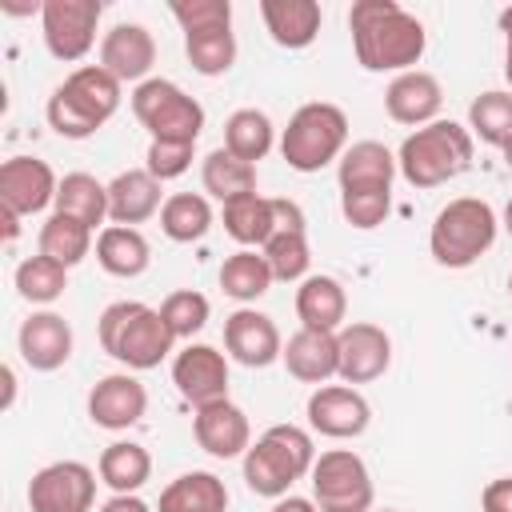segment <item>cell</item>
<instances>
[{"label":"cell","mask_w":512,"mask_h":512,"mask_svg":"<svg viewBox=\"0 0 512 512\" xmlns=\"http://www.w3.org/2000/svg\"><path fill=\"white\" fill-rule=\"evenodd\" d=\"M172 16L180 20L184 32L200 28H232V4L228 0H176Z\"/></svg>","instance_id":"cell-44"},{"label":"cell","mask_w":512,"mask_h":512,"mask_svg":"<svg viewBox=\"0 0 512 512\" xmlns=\"http://www.w3.org/2000/svg\"><path fill=\"white\" fill-rule=\"evenodd\" d=\"M264 260L272 268V280H304L312 252H308V236L304 232H276L264 248Z\"/></svg>","instance_id":"cell-40"},{"label":"cell","mask_w":512,"mask_h":512,"mask_svg":"<svg viewBox=\"0 0 512 512\" xmlns=\"http://www.w3.org/2000/svg\"><path fill=\"white\" fill-rule=\"evenodd\" d=\"M12 400H16V372L4 368V408H12Z\"/></svg>","instance_id":"cell-52"},{"label":"cell","mask_w":512,"mask_h":512,"mask_svg":"<svg viewBox=\"0 0 512 512\" xmlns=\"http://www.w3.org/2000/svg\"><path fill=\"white\" fill-rule=\"evenodd\" d=\"M92 504H96V472L80 460L44 464L28 480L32 512H92Z\"/></svg>","instance_id":"cell-10"},{"label":"cell","mask_w":512,"mask_h":512,"mask_svg":"<svg viewBox=\"0 0 512 512\" xmlns=\"http://www.w3.org/2000/svg\"><path fill=\"white\" fill-rule=\"evenodd\" d=\"M16 220H20V216H16V212H8V208H4V240H8V244H12V240H16V236H20V224H16Z\"/></svg>","instance_id":"cell-51"},{"label":"cell","mask_w":512,"mask_h":512,"mask_svg":"<svg viewBox=\"0 0 512 512\" xmlns=\"http://www.w3.org/2000/svg\"><path fill=\"white\" fill-rule=\"evenodd\" d=\"M336 344H340V380L344 384H372L388 372L392 364V340L380 324H368V320H356V324H344L336 332Z\"/></svg>","instance_id":"cell-12"},{"label":"cell","mask_w":512,"mask_h":512,"mask_svg":"<svg viewBox=\"0 0 512 512\" xmlns=\"http://www.w3.org/2000/svg\"><path fill=\"white\" fill-rule=\"evenodd\" d=\"M200 180H204V192L216 196L220 204L236 200V196H248L256 192V164L232 156L228 148H212L200 164Z\"/></svg>","instance_id":"cell-31"},{"label":"cell","mask_w":512,"mask_h":512,"mask_svg":"<svg viewBox=\"0 0 512 512\" xmlns=\"http://www.w3.org/2000/svg\"><path fill=\"white\" fill-rule=\"evenodd\" d=\"M100 12H104L100 0H44L40 4V28H44L48 52L64 64L84 60L96 44Z\"/></svg>","instance_id":"cell-9"},{"label":"cell","mask_w":512,"mask_h":512,"mask_svg":"<svg viewBox=\"0 0 512 512\" xmlns=\"http://www.w3.org/2000/svg\"><path fill=\"white\" fill-rule=\"evenodd\" d=\"M44 112H48L52 132H56V136H64V140H88V136L100 128V120H92V116H88L80 104H72L60 88L48 96V108H44Z\"/></svg>","instance_id":"cell-42"},{"label":"cell","mask_w":512,"mask_h":512,"mask_svg":"<svg viewBox=\"0 0 512 512\" xmlns=\"http://www.w3.org/2000/svg\"><path fill=\"white\" fill-rule=\"evenodd\" d=\"M68 288V268L48 260V256H28L16 264V292L28 300V304H52L60 300Z\"/></svg>","instance_id":"cell-39"},{"label":"cell","mask_w":512,"mask_h":512,"mask_svg":"<svg viewBox=\"0 0 512 512\" xmlns=\"http://www.w3.org/2000/svg\"><path fill=\"white\" fill-rule=\"evenodd\" d=\"M184 52L200 76H224L236 64V36H232V28L184 32Z\"/></svg>","instance_id":"cell-37"},{"label":"cell","mask_w":512,"mask_h":512,"mask_svg":"<svg viewBox=\"0 0 512 512\" xmlns=\"http://www.w3.org/2000/svg\"><path fill=\"white\" fill-rule=\"evenodd\" d=\"M260 16L280 48H308L320 36L324 20L316 0H260Z\"/></svg>","instance_id":"cell-25"},{"label":"cell","mask_w":512,"mask_h":512,"mask_svg":"<svg viewBox=\"0 0 512 512\" xmlns=\"http://www.w3.org/2000/svg\"><path fill=\"white\" fill-rule=\"evenodd\" d=\"M396 164L412 188H440V184L456 180L460 172H468L472 132L456 120H432V124L416 128L412 136H404Z\"/></svg>","instance_id":"cell-3"},{"label":"cell","mask_w":512,"mask_h":512,"mask_svg":"<svg viewBox=\"0 0 512 512\" xmlns=\"http://www.w3.org/2000/svg\"><path fill=\"white\" fill-rule=\"evenodd\" d=\"M372 420L368 400L352 384H320L308 396V424L328 440H356Z\"/></svg>","instance_id":"cell-13"},{"label":"cell","mask_w":512,"mask_h":512,"mask_svg":"<svg viewBox=\"0 0 512 512\" xmlns=\"http://www.w3.org/2000/svg\"><path fill=\"white\" fill-rule=\"evenodd\" d=\"M160 228L176 244H192L212 228V204L200 192H172L160 208Z\"/></svg>","instance_id":"cell-35"},{"label":"cell","mask_w":512,"mask_h":512,"mask_svg":"<svg viewBox=\"0 0 512 512\" xmlns=\"http://www.w3.org/2000/svg\"><path fill=\"white\" fill-rule=\"evenodd\" d=\"M380 512H396V508H380Z\"/></svg>","instance_id":"cell-56"},{"label":"cell","mask_w":512,"mask_h":512,"mask_svg":"<svg viewBox=\"0 0 512 512\" xmlns=\"http://www.w3.org/2000/svg\"><path fill=\"white\" fill-rule=\"evenodd\" d=\"M396 156L380 140H356L340 156V192H392Z\"/></svg>","instance_id":"cell-23"},{"label":"cell","mask_w":512,"mask_h":512,"mask_svg":"<svg viewBox=\"0 0 512 512\" xmlns=\"http://www.w3.org/2000/svg\"><path fill=\"white\" fill-rule=\"evenodd\" d=\"M88 252H92V228H88V224H80V220H72V216H64V212H52V216L40 224V256H48V260L72 268V264H80Z\"/></svg>","instance_id":"cell-36"},{"label":"cell","mask_w":512,"mask_h":512,"mask_svg":"<svg viewBox=\"0 0 512 512\" xmlns=\"http://www.w3.org/2000/svg\"><path fill=\"white\" fill-rule=\"evenodd\" d=\"M392 192H340V212L352 228H380L388 220Z\"/></svg>","instance_id":"cell-43"},{"label":"cell","mask_w":512,"mask_h":512,"mask_svg":"<svg viewBox=\"0 0 512 512\" xmlns=\"http://www.w3.org/2000/svg\"><path fill=\"white\" fill-rule=\"evenodd\" d=\"M56 188H60V180L36 156H12L0 164V208H8L16 216H32V212H44L48 204H56Z\"/></svg>","instance_id":"cell-14"},{"label":"cell","mask_w":512,"mask_h":512,"mask_svg":"<svg viewBox=\"0 0 512 512\" xmlns=\"http://www.w3.org/2000/svg\"><path fill=\"white\" fill-rule=\"evenodd\" d=\"M148 408V392L132 372H112L104 380H96V388L88 392V416L96 428L108 432H124L132 428Z\"/></svg>","instance_id":"cell-16"},{"label":"cell","mask_w":512,"mask_h":512,"mask_svg":"<svg viewBox=\"0 0 512 512\" xmlns=\"http://www.w3.org/2000/svg\"><path fill=\"white\" fill-rule=\"evenodd\" d=\"M152 64H156V40H152V32L144 24H116V28L104 32V40H100V68H108L120 84L152 80L148 76Z\"/></svg>","instance_id":"cell-18"},{"label":"cell","mask_w":512,"mask_h":512,"mask_svg":"<svg viewBox=\"0 0 512 512\" xmlns=\"http://www.w3.org/2000/svg\"><path fill=\"white\" fill-rule=\"evenodd\" d=\"M224 348L244 368H268L272 360L284 356L280 328L272 324V316H264L256 308H236L224 320Z\"/></svg>","instance_id":"cell-15"},{"label":"cell","mask_w":512,"mask_h":512,"mask_svg":"<svg viewBox=\"0 0 512 512\" xmlns=\"http://www.w3.org/2000/svg\"><path fill=\"white\" fill-rule=\"evenodd\" d=\"M276 208V232H304V212L296 200H272Z\"/></svg>","instance_id":"cell-47"},{"label":"cell","mask_w":512,"mask_h":512,"mask_svg":"<svg viewBox=\"0 0 512 512\" xmlns=\"http://www.w3.org/2000/svg\"><path fill=\"white\" fill-rule=\"evenodd\" d=\"M468 128L492 148L512 144V92H480L468 104Z\"/></svg>","instance_id":"cell-38"},{"label":"cell","mask_w":512,"mask_h":512,"mask_svg":"<svg viewBox=\"0 0 512 512\" xmlns=\"http://www.w3.org/2000/svg\"><path fill=\"white\" fill-rule=\"evenodd\" d=\"M504 228H508V236H512V200L504 204Z\"/></svg>","instance_id":"cell-53"},{"label":"cell","mask_w":512,"mask_h":512,"mask_svg":"<svg viewBox=\"0 0 512 512\" xmlns=\"http://www.w3.org/2000/svg\"><path fill=\"white\" fill-rule=\"evenodd\" d=\"M480 508H484V512H512V476L492 480V484L480 492Z\"/></svg>","instance_id":"cell-46"},{"label":"cell","mask_w":512,"mask_h":512,"mask_svg":"<svg viewBox=\"0 0 512 512\" xmlns=\"http://www.w3.org/2000/svg\"><path fill=\"white\" fill-rule=\"evenodd\" d=\"M96 472H100V480H104L116 496H120V492H136V488H144L148 476H152V456H148V448L136 444V440H116V444H108V448L100 452Z\"/></svg>","instance_id":"cell-30"},{"label":"cell","mask_w":512,"mask_h":512,"mask_svg":"<svg viewBox=\"0 0 512 512\" xmlns=\"http://www.w3.org/2000/svg\"><path fill=\"white\" fill-rule=\"evenodd\" d=\"M56 212H64L96 232V224L108 220V184H100L88 172H68L56 188Z\"/></svg>","instance_id":"cell-32"},{"label":"cell","mask_w":512,"mask_h":512,"mask_svg":"<svg viewBox=\"0 0 512 512\" xmlns=\"http://www.w3.org/2000/svg\"><path fill=\"white\" fill-rule=\"evenodd\" d=\"M172 384L192 408L228 400V356L212 344H188L172 360Z\"/></svg>","instance_id":"cell-11"},{"label":"cell","mask_w":512,"mask_h":512,"mask_svg":"<svg viewBox=\"0 0 512 512\" xmlns=\"http://www.w3.org/2000/svg\"><path fill=\"white\" fill-rule=\"evenodd\" d=\"M60 92L72 100V104H80L92 120H108L116 108H120V80L108 72V68H100V64H84V68H76V72H68V80L60 84Z\"/></svg>","instance_id":"cell-28"},{"label":"cell","mask_w":512,"mask_h":512,"mask_svg":"<svg viewBox=\"0 0 512 512\" xmlns=\"http://www.w3.org/2000/svg\"><path fill=\"white\" fill-rule=\"evenodd\" d=\"M496 232H500V220H496L488 200L456 196L436 212L432 232H428V248H432V260L440 268H472L496 244Z\"/></svg>","instance_id":"cell-4"},{"label":"cell","mask_w":512,"mask_h":512,"mask_svg":"<svg viewBox=\"0 0 512 512\" xmlns=\"http://www.w3.org/2000/svg\"><path fill=\"white\" fill-rule=\"evenodd\" d=\"M296 316L300 328L312 332H340L348 316V292L336 276H304L296 288Z\"/></svg>","instance_id":"cell-24"},{"label":"cell","mask_w":512,"mask_h":512,"mask_svg":"<svg viewBox=\"0 0 512 512\" xmlns=\"http://www.w3.org/2000/svg\"><path fill=\"white\" fill-rule=\"evenodd\" d=\"M272 140H276V128H272V120L260 108H236L224 120V148L232 156L248 160V164L264 160L268 148H272Z\"/></svg>","instance_id":"cell-34"},{"label":"cell","mask_w":512,"mask_h":512,"mask_svg":"<svg viewBox=\"0 0 512 512\" xmlns=\"http://www.w3.org/2000/svg\"><path fill=\"white\" fill-rule=\"evenodd\" d=\"M344 144H348V116L328 100L300 104L280 136V152L296 172H320L324 164L344 156Z\"/></svg>","instance_id":"cell-6"},{"label":"cell","mask_w":512,"mask_h":512,"mask_svg":"<svg viewBox=\"0 0 512 512\" xmlns=\"http://www.w3.org/2000/svg\"><path fill=\"white\" fill-rule=\"evenodd\" d=\"M160 512H228V488L216 472H184L160 492Z\"/></svg>","instance_id":"cell-27"},{"label":"cell","mask_w":512,"mask_h":512,"mask_svg":"<svg viewBox=\"0 0 512 512\" xmlns=\"http://www.w3.org/2000/svg\"><path fill=\"white\" fill-rule=\"evenodd\" d=\"M316 464L312 436L296 424H272L248 452H244V484L256 496H288V488L308 476Z\"/></svg>","instance_id":"cell-5"},{"label":"cell","mask_w":512,"mask_h":512,"mask_svg":"<svg viewBox=\"0 0 512 512\" xmlns=\"http://www.w3.org/2000/svg\"><path fill=\"white\" fill-rule=\"evenodd\" d=\"M224 232L244 248H264L276 236V208L268 196H236L224 204Z\"/></svg>","instance_id":"cell-29"},{"label":"cell","mask_w":512,"mask_h":512,"mask_svg":"<svg viewBox=\"0 0 512 512\" xmlns=\"http://www.w3.org/2000/svg\"><path fill=\"white\" fill-rule=\"evenodd\" d=\"M96 336H100V348L108 356H116L120 364H128L132 372L156 368L172 352V344H176V336L164 324L160 308H148L140 300L108 304L100 312V320H96Z\"/></svg>","instance_id":"cell-2"},{"label":"cell","mask_w":512,"mask_h":512,"mask_svg":"<svg viewBox=\"0 0 512 512\" xmlns=\"http://www.w3.org/2000/svg\"><path fill=\"white\" fill-rule=\"evenodd\" d=\"M132 112L148 128L152 140H176V144H196L204 132V108L196 96H188L180 84L152 76L136 84L132 92Z\"/></svg>","instance_id":"cell-7"},{"label":"cell","mask_w":512,"mask_h":512,"mask_svg":"<svg viewBox=\"0 0 512 512\" xmlns=\"http://www.w3.org/2000/svg\"><path fill=\"white\" fill-rule=\"evenodd\" d=\"M500 152H504V164H508V168H512V144H504V148H500Z\"/></svg>","instance_id":"cell-54"},{"label":"cell","mask_w":512,"mask_h":512,"mask_svg":"<svg viewBox=\"0 0 512 512\" xmlns=\"http://www.w3.org/2000/svg\"><path fill=\"white\" fill-rule=\"evenodd\" d=\"M192 148L196 144H176V140H152L148 144V172L164 184V180H176V176H184L188 172V164H192Z\"/></svg>","instance_id":"cell-45"},{"label":"cell","mask_w":512,"mask_h":512,"mask_svg":"<svg viewBox=\"0 0 512 512\" xmlns=\"http://www.w3.org/2000/svg\"><path fill=\"white\" fill-rule=\"evenodd\" d=\"M100 512H152L136 492H120V496H112V500H104L100 504Z\"/></svg>","instance_id":"cell-48"},{"label":"cell","mask_w":512,"mask_h":512,"mask_svg":"<svg viewBox=\"0 0 512 512\" xmlns=\"http://www.w3.org/2000/svg\"><path fill=\"white\" fill-rule=\"evenodd\" d=\"M220 288H224V296H232V300H240V304L260 300V296L272 288V268H268L264 252H256V248L232 252V256L220 264Z\"/></svg>","instance_id":"cell-33"},{"label":"cell","mask_w":512,"mask_h":512,"mask_svg":"<svg viewBox=\"0 0 512 512\" xmlns=\"http://www.w3.org/2000/svg\"><path fill=\"white\" fill-rule=\"evenodd\" d=\"M312 500L320 512H372L376 488L368 464L352 448L320 452L312 464Z\"/></svg>","instance_id":"cell-8"},{"label":"cell","mask_w":512,"mask_h":512,"mask_svg":"<svg viewBox=\"0 0 512 512\" xmlns=\"http://www.w3.org/2000/svg\"><path fill=\"white\" fill-rule=\"evenodd\" d=\"M192 432H196V444L216 460H232V456H244L252 448V424H248L244 408H236L232 400H216V404L196 408Z\"/></svg>","instance_id":"cell-17"},{"label":"cell","mask_w":512,"mask_h":512,"mask_svg":"<svg viewBox=\"0 0 512 512\" xmlns=\"http://www.w3.org/2000/svg\"><path fill=\"white\" fill-rule=\"evenodd\" d=\"M500 32H504V40H508V48H504V76H508V84H512V4L500 12Z\"/></svg>","instance_id":"cell-50"},{"label":"cell","mask_w":512,"mask_h":512,"mask_svg":"<svg viewBox=\"0 0 512 512\" xmlns=\"http://www.w3.org/2000/svg\"><path fill=\"white\" fill-rule=\"evenodd\" d=\"M160 208H164V200H160V180H156L148 168H128V172H120V176L108 184V220H112V224L136 228V224H144L148 216H156Z\"/></svg>","instance_id":"cell-21"},{"label":"cell","mask_w":512,"mask_h":512,"mask_svg":"<svg viewBox=\"0 0 512 512\" xmlns=\"http://www.w3.org/2000/svg\"><path fill=\"white\" fill-rule=\"evenodd\" d=\"M96 260L108 276H120V280H132L140 272H148L152 264V248L144 240L140 228H124V224H108L100 228L96 236Z\"/></svg>","instance_id":"cell-26"},{"label":"cell","mask_w":512,"mask_h":512,"mask_svg":"<svg viewBox=\"0 0 512 512\" xmlns=\"http://www.w3.org/2000/svg\"><path fill=\"white\" fill-rule=\"evenodd\" d=\"M352 48L368 72H412L428 48L424 24L396 0H356L348 8Z\"/></svg>","instance_id":"cell-1"},{"label":"cell","mask_w":512,"mask_h":512,"mask_svg":"<svg viewBox=\"0 0 512 512\" xmlns=\"http://www.w3.org/2000/svg\"><path fill=\"white\" fill-rule=\"evenodd\" d=\"M508 296H512V272H508Z\"/></svg>","instance_id":"cell-55"},{"label":"cell","mask_w":512,"mask_h":512,"mask_svg":"<svg viewBox=\"0 0 512 512\" xmlns=\"http://www.w3.org/2000/svg\"><path fill=\"white\" fill-rule=\"evenodd\" d=\"M208 312H212L208 296H200L196 288H180V292L164 296V304H160V316H164V324L172 328L176 340H192L208 324Z\"/></svg>","instance_id":"cell-41"},{"label":"cell","mask_w":512,"mask_h":512,"mask_svg":"<svg viewBox=\"0 0 512 512\" xmlns=\"http://www.w3.org/2000/svg\"><path fill=\"white\" fill-rule=\"evenodd\" d=\"M284 368L288 376L304 380V384H324L340 372V344H336V332H312V328H300L296 336H288L284 344Z\"/></svg>","instance_id":"cell-22"},{"label":"cell","mask_w":512,"mask_h":512,"mask_svg":"<svg viewBox=\"0 0 512 512\" xmlns=\"http://www.w3.org/2000/svg\"><path fill=\"white\" fill-rule=\"evenodd\" d=\"M16 344H20V356L32 372H56L72 356V328L60 312H32L20 324Z\"/></svg>","instance_id":"cell-19"},{"label":"cell","mask_w":512,"mask_h":512,"mask_svg":"<svg viewBox=\"0 0 512 512\" xmlns=\"http://www.w3.org/2000/svg\"><path fill=\"white\" fill-rule=\"evenodd\" d=\"M272 512H320V508H316V500H308V496H280V500L272 504Z\"/></svg>","instance_id":"cell-49"},{"label":"cell","mask_w":512,"mask_h":512,"mask_svg":"<svg viewBox=\"0 0 512 512\" xmlns=\"http://www.w3.org/2000/svg\"><path fill=\"white\" fill-rule=\"evenodd\" d=\"M440 104H444V88H440V80H436L432 72H420V68L400 72V76L384 88V108H388V116H392L396 124L424 128V124L436 120Z\"/></svg>","instance_id":"cell-20"}]
</instances>
